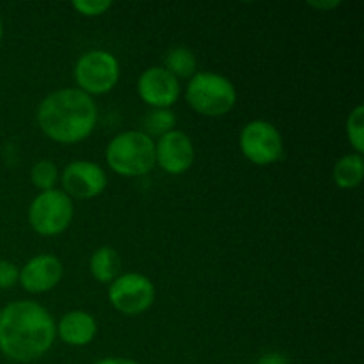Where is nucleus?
<instances>
[{
  "label": "nucleus",
  "instance_id": "1",
  "mask_svg": "<svg viewBox=\"0 0 364 364\" xmlns=\"http://www.w3.org/2000/svg\"><path fill=\"white\" fill-rule=\"evenodd\" d=\"M57 336L53 316L34 301H16L0 309V352L31 363L50 350Z\"/></svg>",
  "mask_w": 364,
  "mask_h": 364
},
{
  "label": "nucleus",
  "instance_id": "2",
  "mask_svg": "<svg viewBox=\"0 0 364 364\" xmlns=\"http://www.w3.org/2000/svg\"><path fill=\"white\" fill-rule=\"evenodd\" d=\"M36 116L46 137L60 144H77L95 130L98 107L80 89L68 87L43 98Z\"/></svg>",
  "mask_w": 364,
  "mask_h": 364
},
{
  "label": "nucleus",
  "instance_id": "3",
  "mask_svg": "<svg viewBox=\"0 0 364 364\" xmlns=\"http://www.w3.org/2000/svg\"><path fill=\"white\" fill-rule=\"evenodd\" d=\"M105 159L116 174L144 176L155 166V142L142 130L123 132L109 142Z\"/></svg>",
  "mask_w": 364,
  "mask_h": 364
},
{
  "label": "nucleus",
  "instance_id": "4",
  "mask_svg": "<svg viewBox=\"0 0 364 364\" xmlns=\"http://www.w3.org/2000/svg\"><path fill=\"white\" fill-rule=\"evenodd\" d=\"M187 103L198 114L219 117L230 112L237 103V89L230 78L213 71H199L192 75L185 91Z\"/></svg>",
  "mask_w": 364,
  "mask_h": 364
},
{
  "label": "nucleus",
  "instance_id": "5",
  "mask_svg": "<svg viewBox=\"0 0 364 364\" xmlns=\"http://www.w3.org/2000/svg\"><path fill=\"white\" fill-rule=\"evenodd\" d=\"M73 219V203L63 191L41 192L28 206V223L32 230L43 237H55L70 228Z\"/></svg>",
  "mask_w": 364,
  "mask_h": 364
},
{
  "label": "nucleus",
  "instance_id": "6",
  "mask_svg": "<svg viewBox=\"0 0 364 364\" xmlns=\"http://www.w3.org/2000/svg\"><path fill=\"white\" fill-rule=\"evenodd\" d=\"M75 82L85 95H105L119 80V63L105 50H91L78 57L75 64Z\"/></svg>",
  "mask_w": 364,
  "mask_h": 364
},
{
  "label": "nucleus",
  "instance_id": "7",
  "mask_svg": "<svg viewBox=\"0 0 364 364\" xmlns=\"http://www.w3.org/2000/svg\"><path fill=\"white\" fill-rule=\"evenodd\" d=\"M109 301L123 315H142L155 302V287L142 274H121L109 284Z\"/></svg>",
  "mask_w": 364,
  "mask_h": 364
},
{
  "label": "nucleus",
  "instance_id": "8",
  "mask_svg": "<svg viewBox=\"0 0 364 364\" xmlns=\"http://www.w3.org/2000/svg\"><path fill=\"white\" fill-rule=\"evenodd\" d=\"M240 149L256 166H269L283 156V135L269 121L255 119L242 128Z\"/></svg>",
  "mask_w": 364,
  "mask_h": 364
},
{
  "label": "nucleus",
  "instance_id": "9",
  "mask_svg": "<svg viewBox=\"0 0 364 364\" xmlns=\"http://www.w3.org/2000/svg\"><path fill=\"white\" fill-rule=\"evenodd\" d=\"M64 194L75 199H92L107 188V173L89 160H75L60 174Z\"/></svg>",
  "mask_w": 364,
  "mask_h": 364
},
{
  "label": "nucleus",
  "instance_id": "10",
  "mask_svg": "<svg viewBox=\"0 0 364 364\" xmlns=\"http://www.w3.org/2000/svg\"><path fill=\"white\" fill-rule=\"evenodd\" d=\"M137 92L151 109H171L180 98V80L164 66H151L139 77Z\"/></svg>",
  "mask_w": 364,
  "mask_h": 364
},
{
  "label": "nucleus",
  "instance_id": "11",
  "mask_svg": "<svg viewBox=\"0 0 364 364\" xmlns=\"http://www.w3.org/2000/svg\"><path fill=\"white\" fill-rule=\"evenodd\" d=\"M192 139L181 130H171L155 142V162L169 174H183L194 164Z\"/></svg>",
  "mask_w": 364,
  "mask_h": 364
},
{
  "label": "nucleus",
  "instance_id": "12",
  "mask_svg": "<svg viewBox=\"0 0 364 364\" xmlns=\"http://www.w3.org/2000/svg\"><path fill=\"white\" fill-rule=\"evenodd\" d=\"M63 263L53 255H39L28 259L20 269L18 283L28 294H45L55 288L63 279Z\"/></svg>",
  "mask_w": 364,
  "mask_h": 364
},
{
  "label": "nucleus",
  "instance_id": "13",
  "mask_svg": "<svg viewBox=\"0 0 364 364\" xmlns=\"http://www.w3.org/2000/svg\"><path fill=\"white\" fill-rule=\"evenodd\" d=\"M55 331L64 343L71 345V347H85L95 340L98 326L91 313L75 309L60 318V322L55 326Z\"/></svg>",
  "mask_w": 364,
  "mask_h": 364
},
{
  "label": "nucleus",
  "instance_id": "14",
  "mask_svg": "<svg viewBox=\"0 0 364 364\" xmlns=\"http://www.w3.org/2000/svg\"><path fill=\"white\" fill-rule=\"evenodd\" d=\"M364 178V160L363 155L352 153V155L341 156L333 169V180L340 188L350 191L361 185Z\"/></svg>",
  "mask_w": 364,
  "mask_h": 364
},
{
  "label": "nucleus",
  "instance_id": "15",
  "mask_svg": "<svg viewBox=\"0 0 364 364\" xmlns=\"http://www.w3.org/2000/svg\"><path fill=\"white\" fill-rule=\"evenodd\" d=\"M89 270L100 283H112L121 270V258L116 249L100 247L89 259Z\"/></svg>",
  "mask_w": 364,
  "mask_h": 364
},
{
  "label": "nucleus",
  "instance_id": "16",
  "mask_svg": "<svg viewBox=\"0 0 364 364\" xmlns=\"http://www.w3.org/2000/svg\"><path fill=\"white\" fill-rule=\"evenodd\" d=\"M166 68L169 73H173L176 78L192 77L196 71V57L185 46H176L169 50L166 55Z\"/></svg>",
  "mask_w": 364,
  "mask_h": 364
},
{
  "label": "nucleus",
  "instance_id": "17",
  "mask_svg": "<svg viewBox=\"0 0 364 364\" xmlns=\"http://www.w3.org/2000/svg\"><path fill=\"white\" fill-rule=\"evenodd\" d=\"M142 127H144L146 135H162L169 134L176 127V114L171 109H151L142 119Z\"/></svg>",
  "mask_w": 364,
  "mask_h": 364
},
{
  "label": "nucleus",
  "instance_id": "18",
  "mask_svg": "<svg viewBox=\"0 0 364 364\" xmlns=\"http://www.w3.org/2000/svg\"><path fill=\"white\" fill-rule=\"evenodd\" d=\"M57 180H59V169L52 160H39L31 169V181L36 188L41 192L55 188Z\"/></svg>",
  "mask_w": 364,
  "mask_h": 364
},
{
  "label": "nucleus",
  "instance_id": "19",
  "mask_svg": "<svg viewBox=\"0 0 364 364\" xmlns=\"http://www.w3.org/2000/svg\"><path fill=\"white\" fill-rule=\"evenodd\" d=\"M347 137L358 155L364 151V107L358 105L347 117Z\"/></svg>",
  "mask_w": 364,
  "mask_h": 364
},
{
  "label": "nucleus",
  "instance_id": "20",
  "mask_svg": "<svg viewBox=\"0 0 364 364\" xmlns=\"http://www.w3.org/2000/svg\"><path fill=\"white\" fill-rule=\"evenodd\" d=\"M73 9L77 13L84 14V16H100L103 14L105 11H109L112 7V2L110 0H75L73 4Z\"/></svg>",
  "mask_w": 364,
  "mask_h": 364
},
{
  "label": "nucleus",
  "instance_id": "21",
  "mask_svg": "<svg viewBox=\"0 0 364 364\" xmlns=\"http://www.w3.org/2000/svg\"><path fill=\"white\" fill-rule=\"evenodd\" d=\"M20 279V269L7 259H0V290L14 287Z\"/></svg>",
  "mask_w": 364,
  "mask_h": 364
},
{
  "label": "nucleus",
  "instance_id": "22",
  "mask_svg": "<svg viewBox=\"0 0 364 364\" xmlns=\"http://www.w3.org/2000/svg\"><path fill=\"white\" fill-rule=\"evenodd\" d=\"M256 364H290V363H288L287 355L279 354V352H269V354L262 355Z\"/></svg>",
  "mask_w": 364,
  "mask_h": 364
},
{
  "label": "nucleus",
  "instance_id": "23",
  "mask_svg": "<svg viewBox=\"0 0 364 364\" xmlns=\"http://www.w3.org/2000/svg\"><path fill=\"white\" fill-rule=\"evenodd\" d=\"M340 4L341 2H338V0H331V2H315V0H311V2H308V6L315 7V9L327 11V9H334V7H338Z\"/></svg>",
  "mask_w": 364,
  "mask_h": 364
},
{
  "label": "nucleus",
  "instance_id": "24",
  "mask_svg": "<svg viewBox=\"0 0 364 364\" xmlns=\"http://www.w3.org/2000/svg\"><path fill=\"white\" fill-rule=\"evenodd\" d=\"M95 364H139V363L134 361V359H127V358H107Z\"/></svg>",
  "mask_w": 364,
  "mask_h": 364
},
{
  "label": "nucleus",
  "instance_id": "25",
  "mask_svg": "<svg viewBox=\"0 0 364 364\" xmlns=\"http://www.w3.org/2000/svg\"><path fill=\"white\" fill-rule=\"evenodd\" d=\"M2 36H4V23H2V16H0V41H2Z\"/></svg>",
  "mask_w": 364,
  "mask_h": 364
}]
</instances>
